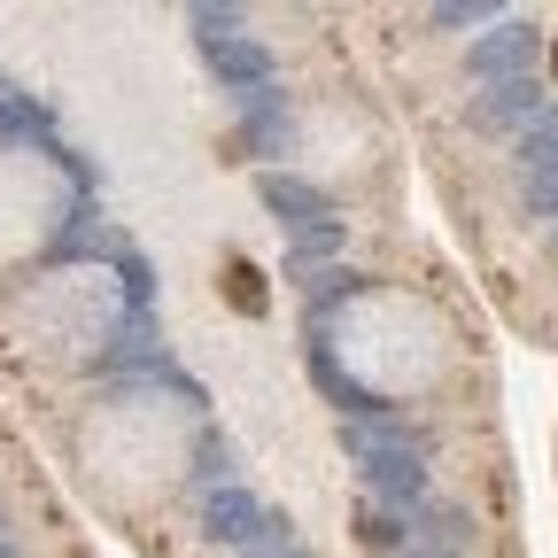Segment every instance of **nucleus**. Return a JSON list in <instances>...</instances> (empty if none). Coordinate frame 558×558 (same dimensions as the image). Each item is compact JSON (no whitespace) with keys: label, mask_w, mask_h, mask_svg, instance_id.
<instances>
[{"label":"nucleus","mask_w":558,"mask_h":558,"mask_svg":"<svg viewBox=\"0 0 558 558\" xmlns=\"http://www.w3.org/2000/svg\"><path fill=\"white\" fill-rule=\"evenodd\" d=\"M226 303H233L241 318H264V311H271V295H264V271H256L241 248H226Z\"/></svg>","instance_id":"obj_1"},{"label":"nucleus","mask_w":558,"mask_h":558,"mask_svg":"<svg viewBox=\"0 0 558 558\" xmlns=\"http://www.w3.org/2000/svg\"><path fill=\"white\" fill-rule=\"evenodd\" d=\"M550 78H558V39H550Z\"/></svg>","instance_id":"obj_2"}]
</instances>
